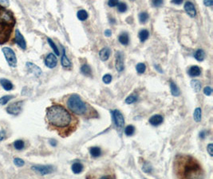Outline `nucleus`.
<instances>
[{
	"label": "nucleus",
	"mask_w": 213,
	"mask_h": 179,
	"mask_svg": "<svg viewBox=\"0 0 213 179\" xmlns=\"http://www.w3.org/2000/svg\"><path fill=\"white\" fill-rule=\"evenodd\" d=\"M191 86L192 88H193L196 92H198V91H200L201 89V84H200V81L198 80H193L191 81Z\"/></svg>",
	"instance_id": "nucleus-21"
},
{
	"label": "nucleus",
	"mask_w": 213,
	"mask_h": 179,
	"mask_svg": "<svg viewBox=\"0 0 213 179\" xmlns=\"http://www.w3.org/2000/svg\"><path fill=\"white\" fill-rule=\"evenodd\" d=\"M136 69H137V72L140 74H142L145 72L146 70V66L144 63H139L137 64V66H136Z\"/></svg>",
	"instance_id": "nucleus-32"
},
{
	"label": "nucleus",
	"mask_w": 213,
	"mask_h": 179,
	"mask_svg": "<svg viewBox=\"0 0 213 179\" xmlns=\"http://www.w3.org/2000/svg\"><path fill=\"white\" fill-rule=\"evenodd\" d=\"M31 169L42 175L49 174L53 171V167L52 166H32Z\"/></svg>",
	"instance_id": "nucleus-8"
},
{
	"label": "nucleus",
	"mask_w": 213,
	"mask_h": 179,
	"mask_svg": "<svg viewBox=\"0 0 213 179\" xmlns=\"http://www.w3.org/2000/svg\"><path fill=\"white\" fill-rule=\"evenodd\" d=\"M163 120H164V119H163V117L160 115H152V117L149 119L148 121L150 123V124L156 127V126L160 125L163 123Z\"/></svg>",
	"instance_id": "nucleus-13"
},
{
	"label": "nucleus",
	"mask_w": 213,
	"mask_h": 179,
	"mask_svg": "<svg viewBox=\"0 0 213 179\" xmlns=\"http://www.w3.org/2000/svg\"><path fill=\"white\" fill-rule=\"evenodd\" d=\"M61 65H62L63 67H65V68L69 67L71 65V63H70V61L68 59V57H66L65 52L64 50H63V55H62V57H61Z\"/></svg>",
	"instance_id": "nucleus-25"
},
{
	"label": "nucleus",
	"mask_w": 213,
	"mask_h": 179,
	"mask_svg": "<svg viewBox=\"0 0 213 179\" xmlns=\"http://www.w3.org/2000/svg\"><path fill=\"white\" fill-rule=\"evenodd\" d=\"M184 177H192L195 176L196 173L200 171V165L197 163V162L195 161L194 158H185V161L184 162Z\"/></svg>",
	"instance_id": "nucleus-4"
},
{
	"label": "nucleus",
	"mask_w": 213,
	"mask_h": 179,
	"mask_svg": "<svg viewBox=\"0 0 213 179\" xmlns=\"http://www.w3.org/2000/svg\"><path fill=\"white\" fill-rule=\"evenodd\" d=\"M212 92V89L211 87H205L204 88V93L206 95H211Z\"/></svg>",
	"instance_id": "nucleus-42"
},
{
	"label": "nucleus",
	"mask_w": 213,
	"mask_h": 179,
	"mask_svg": "<svg viewBox=\"0 0 213 179\" xmlns=\"http://www.w3.org/2000/svg\"><path fill=\"white\" fill-rule=\"evenodd\" d=\"M81 72L85 76H91V68L88 65H84L81 68Z\"/></svg>",
	"instance_id": "nucleus-26"
},
{
	"label": "nucleus",
	"mask_w": 213,
	"mask_h": 179,
	"mask_svg": "<svg viewBox=\"0 0 213 179\" xmlns=\"http://www.w3.org/2000/svg\"><path fill=\"white\" fill-rule=\"evenodd\" d=\"M15 42L19 45V47H21L23 50H26L27 48V43L23 38V34L20 33L19 30H16L15 31Z\"/></svg>",
	"instance_id": "nucleus-11"
},
{
	"label": "nucleus",
	"mask_w": 213,
	"mask_h": 179,
	"mask_svg": "<svg viewBox=\"0 0 213 179\" xmlns=\"http://www.w3.org/2000/svg\"><path fill=\"white\" fill-rule=\"evenodd\" d=\"M170 88H171V92L172 95L174 96H179L180 94V91L179 88L177 87V85L173 83L172 81L170 82Z\"/></svg>",
	"instance_id": "nucleus-20"
},
{
	"label": "nucleus",
	"mask_w": 213,
	"mask_h": 179,
	"mask_svg": "<svg viewBox=\"0 0 213 179\" xmlns=\"http://www.w3.org/2000/svg\"><path fill=\"white\" fill-rule=\"evenodd\" d=\"M22 107H23V101H19L10 104L7 108V111L9 114L17 115L21 112Z\"/></svg>",
	"instance_id": "nucleus-6"
},
{
	"label": "nucleus",
	"mask_w": 213,
	"mask_h": 179,
	"mask_svg": "<svg viewBox=\"0 0 213 179\" xmlns=\"http://www.w3.org/2000/svg\"><path fill=\"white\" fill-rule=\"evenodd\" d=\"M184 10L187 14L192 18H194L195 16L196 15V11L194 4L191 2H187L186 3L184 4Z\"/></svg>",
	"instance_id": "nucleus-12"
},
{
	"label": "nucleus",
	"mask_w": 213,
	"mask_h": 179,
	"mask_svg": "<svg viewBox=\"0 0 213 179\" xmlns=\"http://www.w3.org/2000/svg\"><path fill=\"white\" fill-rule=\"evenodd\" d=\"M45 64L49 69H53L54 67H56L57 64V59L56 56L53 55V54H48L45 59Z\"/></svg>",
	"instance_id": "nucleus-10"
},
{
	"label": "nucleus",
	"mask_w": 213,
	"mask_h": 179,
	"mask_svg": "<svg viewBox=\"0 0 213 179\" xmlns=\"http://www.w3.org/2000/svg\"><path fill=\"white\" fill-rule=\"evenodd\" d=\"M207 150H208V152L209 153V154L211 156H212L213 155V144L212 143H210V144L208 145V147H207Z\"/></svg>",
	"instance_id": "nucleus-44"
},
{
	"label": "nucleus",
	"mask_w": 213,
	"mask_h": 179,
	"mask_svg": "<svg viewBox=\"0 0 213 179\" xmlns=\"http://www.w3.org/2000/svg\"><path fill=\"white\" fill-rule=\"evenodd\" d=\"M201 73V70L198 67V66H192L189 70H188V75L191 77H194V76H198L200 75Z\"/></svg>",
	"instance_id": "nucleus-16"
},
{
	"label": "nucleus",
	"mask_w": 213,
	"mask_h": 179,
	"mask_svg": "<svg viewBox=\"0 0 213 179\" xmlns=\"http://www.w3.org/2000/svg\"><path fill=\"white\" fill-rule=\"evenodd\" d=\"M112 113H113V116H114V119L116 126L119 128H122L125 124V119H124V116L122 114V112L118 110H114L112 111Z\"/></svg>",
	"instance_id": "nucleus-7"
},
{
	"label": "nucleus",
	"mask_w": 213,
	"mask_h": 179,
	"mask_svg": "<svg viewBox=\"0 0 213 179\" xmlns=\"http://www.w3.org/2000/svg\"><path fill=\"white\" fill-rule=\"evenodd\" d=\"M116 69L118 72H122L125 66H124V61H123V54L122 52H117L116 53V64H115Z\"/></svg>",
	"instance_id": "nucleus-9"
},
{
	"label": "nucleus",
	"mask_w": 213,
	"mask_h": 179,
	"mask_svg": "<svg viewBox=\"0 0 213 179\" xmlns=\"http://www.w3.org/2000/svg\"><path fill=\"white\" fill-rule=\"evenodd\" d=\"M201 108L200 107H196V110L194 111L193 113V118H194L196 122H200L201 121Z\"/></svg>",
	"instance_id": "nucleus-23"
},
{
	"label": "nucleus",
	"mask_w": 213,
	"mask_h": 179,
	"mask_svg": "<svg viewBox=\"0 0 213 179\" xmlns=\"http://www.w3.org/2000/svg\"><path fill=\"white\" fill-rule=\"evenodd\" d=\"M47 41H48V42H49V46H50V47H51V48H52V49L53 50V51H54L55 54L58 56V55H59L60 54H59L58 49H57V47L56 46V45L54 44V42H53V41H52V40L50 39V38H48V39H47Z\"/></svg>",
	"instance_id": "nucleus-35"
},
{
	"label": "nucleus",
	"mask_w": 213,
	"mask_h": 179,
	"mask_svg": "<svg viewBox=\"0 0 213 179\" xmlns=\"http://www.w3.org/2000/svg\"><path fill=\"white\" fill-rule=\"evenodd\" d=\"M27 67L28 70L30 71L32 73H34L35 76H38L41 73H42V71H41V69L40 68H38L37 65H35L33 63H30V62H28L27 63Z\"/></svg>",
	"instance_id": "nucleus-15"
},
{
	"label": "nucleus",
	"mask_w": 213,
	"mask_h": 179,
	"mask_svg": "<svg viewBox=\"0 0 213 179\" xmlns=\"http://www.w3.org/2000/svg\"><path fill=\"white\" fill-rule=\"evenodd\" d=\"M14 147H15V148L16 150H23V149L24 148L25 143H24V142H23V140L19 139V140H16V141L14 143Z\"/></svg>",
	"instance_id": "nucleus-31"
},
{
	"label": "nucleus",
	"mask_w": 213,
	"mask_h": 179,
	"mask_svg": "<svg viewBox=\"0 0 213 179\" xmlns=\"http://www.w3.org/2000/svg\"><path fill=\"white\" fill-rule=\"evenodd\" d=\"M111 51L109 48L107 47H105L101 50V51L99 52V57H100V59L103 61H107L109 58H110V56Z\"/></svg>",
	"instance_id": "nucleus-14"
},
{
	"label": "nucleus",
	"mask_w": 213,
	"mask_h": 179,
	"mask_svg": "<svg viewBox=\"0 0 213 179\" xmlns=\"http://www.w3.org/2000/svg\"><path fill=\"white\" fill-rule=\"evenodd\" d=\"M0 83L2 84V86L3 87V88L7 91H10L13 88V84L9 80L7 79H1L0 80Z\"/></svg>",
	"instance_id": "nucleus-18"
},
{
	"label": "nucleus",
	"mask_w": 213,
	"mask_h": 179,
	"mask_svg": "<svg viewBox=\"0 0 213 179\" xmlns=\"http://www.w3.org/2000/svg\"><path fill=\"white\" fill-rule=\"evenodd\" d=\"M90 154L93 158H97L101 154V150L97 147H93L90 149Z\"/></svg>",
	"instance_id": "nucleus-27"
},
{
	"label": "nucleus",
	"mask_w": 213,
	"mask_h": 179,
	"mask_svg": "<svg viewBox=\"0 0 213 179\" xmlns=\"http://www.w3.org/2000/svg\"><path fill=\"white\" fill-rule=\"evenodd\" d=\"M13 97H14L13 95H4L3 97H1V98H0V105H5V104L7 103L9 100H11Z\"/></svg>",
	"instance_id": "nucleus-34"
},
{
	"label": "nucleus",
	"mask_w": 213,
	"mask_h": 179,
	"mask_svg": "<svg viewBox=\"0 0 213 179\" xmlns=\"http://www.w3.org/2000/svg\"><path fill=\"white\" fill-rule=\"evenodd\" d=\"M118 11L121 13H124L127 11V5L125 3H120L118 4Z\"/></svg>",
	"instance_id": "nucleus-36"
},
{
	"label": "nucleus",
	"mask_w": 213,
	"mask_h": 179,
	"mask_svg": "<svg viewBox=\"0 0 213 179\" xmlns=\"http://www.w3.org/2000/svg\"><path fill=\"white\" fill-rule=\"evenodd\" d=\"M138 99V97H137V95H131L130 96H128L127 98L126 99V103L127 104H131V103H135L136 101Z\"/></svg>",
	"instance_id": "nucleus-33"
},
{
	"label": "nucleus",
	"mask_w": 213,
	"mask_h": 179,
	"mask_svg": "<svg viewBox=\"0 0 213 179\" xmlns=\"http://www.w3.org/2000/svg\"><path fill=\"white\" fill-rule=\"evenodd\" d=\"M162 4H163V1L162 0H153V2H152V5L154 7H160Z\"/></svg>",
	"instance_id": "nucleus-43"
},
{
	"label": "nucleus",
	"mask_w": 213,
	"mask_h": 179,
	"mask_svg": "<svg viewBox=\"0 0 213 179\" xmlns=\"http://www.w3.org/2000/svg\"><path fill=\"white\" fill-rule=\"evenodd\" d=\"M204 4L206 7H212L213 5V0H204Z\"/></svg>",
	"instance_id": "nucleus-45"
},
{
	"label": "nucleus",
	"mask_w": 213,
	"mask_h": 179,
	"mask_svg": "<svg viewBox=\"0 0 213 179\" xmlns=\"http://www.w3.org/2000/svg\"><path fill=\"white\" fill-rule=\"evenodd\" d=\"M206 135H207V131H203L200 133V138L202 139H204L206 137Z\"/></svg>",
	"instance_id": "nucleus-46"
},
{
	"label": "nucleus",
	"mask_w": 213,
	"mask_h": 179,
	"mask_svg": "<svg viewBox=\"0 0 213 179\" xmlns=\"http://www.w3.org/2000/svg\"><path fill=\"white\" fill-rule=\"evenodd\" d=\"M105 35L106 37H110L111 35H112V31L110 30H106L105 31Z\"/></svg>",
	"instance_id": "nucleus-50"
},
{
	"label": "nucleus",
	"mask_w": 213,
	"mask_h": 179,
	"mask_svg": "<svg viewBox=\"0 0 213 179\" xmlns=\"http://www.w3.org/2000/svg\"><path fill=\"white\" fill-rule=\"evenodd\" d=\"M118 3H119V0H109L108 2V5L110 7H114L116 6H118Z\"/></svg>",
	"instance_id": "nucleus-40"
},
{
	"label": "nucleus",
	"mask_w": 213,
	"mask_h": 179,
	"mask_svg": "<svg viewBox=\"0 0 213 179\" xmlns=\"http://www.w3.org/2000/svg\"><path fill=\"white\" fill-rule=\"evenodd\" d=\"M134 132H135V127L133 125L127 126L126 127V129H125V134H126L127 136L133 135Z\"/></svg>",
	"instance_id": "nucleus-30"
},
{
	"label": "nucleus",
	"mask_w": 213,
	"mask_h": 179,
	"mask_svg": "<svg viewBox=\"0 0 213 179\" xmlns=\"http://www.w3.org/2000/svg\"><path fill=\"white\" fill-rule=\"evenodd\" d=\"M102 80L105 84H110L111 81H112V76H111L110 74H105V75L103 76Z\"/></svg>",
	"instance_id": "nucleus-37"
},
{
	"label": "nucleus",
	"mask_w": 213,
	"mask_h": 179,
	"mask_svg": "<svg viewBox=\"0 0 213 179\" xmlns=\"http://www.w3.org/2000/svg\"><path fill=\"white\" fill-rule=\"evenodd\" d=\"M143 170L145 172V173H149V172H151L152 170V166H151V165L148 163V162H145L144 164V166H143Z\"/></svg>",
	"instance_id": "nucleus-38"
},
{
	"label": "nucleus",
	"mask_w": 213,
	"mask_h": 179,
	"mask_svg": "<svg viewBox=\"0 0 213 179\" xmlns=\"http://www.w3.org/2000/svg\"><path fill=\"white\" fill-rule=\"evenodd\" d=\"M49 143H50V145H51L52 147H56V146H57V141H56L55 139H51V140H49Z\"/></svg>",
	"instance_id": "nucleus-48"
},
{
	"label": "nucleus",
	"mask_w": 213,
	"mask_h": 179,
	"mask_svg": "<svg viewBox=\"0 0 213 179\" xmlns=\"http://www.w3.org/2000/svg\"><path fill=\"white\" fill-rule=\"evenodd\" d=\"M3 52L6 60L8 62L10 66L15 67L17 65V58L15 52L9 47H4L3 48Z\"/></svg>",
	"instance_id": "nucleus-5"
},
{
	"label": "nucleus",
	"mask_w": 213,
	"mask_h": 179,
	"mask_svg": "<svg viewBox=\"0 0 213 179\" xmlns=\"http://www.w3.org/2000/svg\"><path fill=\"white\" fill-rule=\"evenodd\" d=\"M77 19H79L80 21H85V20H86L88 18L87 11H85V10H81L79 11H77Z\"/></svg>",
	"instance_id": "nucleus-28"
},
{
	"label": "nucleus",
	"mask_w": 213,
	"mask_h": 179,
	"mask_svg": "<svg viewBox=\"0 0 213 179\" xmlns=\"http://www.w3.org/2000/svg\"><path fill=\"white\" fill-rule=\"evenodd\" d=\"M172 3L176 5H180L183 3V0H172Z\"/></svg>",
	"instance_id": "nucleus-49"
},
{
	"label": "nucleus",
	"mask_w": 213,
	"mask_h": 179,
	"mask_svg": "<svg viewBox=\"0 0 213 179\" xmlns=\"http://www.w3.org/2000/svg\"><path fill=\"white\" fill-rule=\"evenodd\" d=\"M148 14L147 12H141V14L139 15V21L141 23H147L148 19Z\"/></svg>",
	"instance_id": "nucleus-29"
},
{
	"label": "nucleus",
	"mask_w": 213,
	"mask_h": 179,
	"mask_svg": "<svg viewBox=\"0 0 213 179\" xmlns=\"http://www.w3.org/2000/svg\"><path fill=\"white\" fill-rule=\"evenodd\" d=\"M14 24L11 15L0 7V43L7 41Z\"/></svg>",
	"instance_id": "nucleus-2"
},
{
	"label": "nucleus",
	"mask_w": 213,
	"mask_h": 179,
	"mask_svg": "<svg viewBox=\"0 0 213 179\" xmlns=\"http://www.w3.org/2000/svg\"><path fill=\"white\" fill-rule=\"evenodd\" d=\"M195 58L199 61H202L204 59V57H205V53L203 50H198L196 51V53L194 54Z\"/></svg>",
	"instance_id": "nucleus-22"
},
{
	"label": "nucleus",
	"mask_w": 213,
	"mask_h": 179,
	"mask_svg": "<svg viewBox=\"0 0 213 179\" xmlns=\"http://www.w3.org/2000/svg\"><path fill=\"white\" fill-rule=\"evenodd\" d=\"M72 171L74 173V174H80L81 172L83 170V166L82 164L79 163V162H75L72 165Z\"/></svg>",
	"instance_id": "nucleus-19"
},
{
	"label": "nucleus",
	"mask_w": 213,
	"mask_h": 179,
	"mask_svg": "<svg viewBox=\"0 0 213 179\" xmlns=\"http://www.w3.org/2000/svg\"><path fill=\"white\" fill-rule=\"evenodd\" d=\"M118 40L121 44L124 45V46H126L129 44V42H130V37H129V34L127 33H122V34H120V36L118 37Z\"/></svg>",
	"instance_id": "nucleus-17"
},
{
	"label": "nucleus",
	"mask_w": 213,
	"mask_h": 179,
	"mask_svg": "<svg viewBox=\"0 0 213 179\" xmlns=\"http://www.w3.org/2000/svg\"><path fill=\"white\" fill-rule=\"evenodd\" d=\"M14 163L17 166H24V161L23 159H21V158H15V160H14Z\"/></svg>",
	"instance_id": "nucleus-39"
},
{
	"label": "nucleus",
	"mask_w": 213,
	"mask_h": 179,
	"mask_svg": "<svg viewBox=\"0 0 213 179\" xmlns=\"http://www.w3.org/2000/svg\"><path fill=\"white\" fill-rule=\"evenodd\" d=\"M149 37V32L147 30H142L140 31L139 33V38L141 40V42H145Z\"/></svg>",
	"instance_id": "nucleus-24"
},
{
	"label": "nucleus",
	"mask_w": 213,
	"mask_h": 179,
	"mask_svg": "<svg viewBox=\"0 0 213 179\" xmlns=\"http://www.w3.org/2000/svg\"><path fill=\"white\" fill-rule=\"evenodd\" d=\"M46 116L49 122L57 127H65L71 122V115L65 108L59 105H53L48 108Z\"/></svg>",
	"instance_id": "nucleus-1"
},
{
	"label": "nucleus",
	"mask_w": 213,
	"mask_h": 179,
	"mask_svg": "<svg viewBox=\"0 0 213 179\" xmlns=\"http://www.w3.org/2000/svg\"><path fill=\"white\" fill-rule=\"evenodd\" d=\"M9 5H10L9 0H0V7H8Z\"/></svg>",
	"instance_id": "nucleus-41"
},
{
	"label": "nucleus",
	"mask_w": 213,
	"mask_h": 179,
	"mask_svg": "<svg viewBox=\"0 0 213 179\" xmlns=\"http://www.w3.org/2000/svg\"><path fill=\"white\" fill-rule=\"evenodd\" d=\"M67 106L69 110L77 115H84L86 112V105L81 100L79 95L73 94L69 96L67 100Z\"/></svg>",
	"instance_id": "nucleus-3"
},
{
	"label": "nucleus",
	"mask_w": 213,
	"mask_h": 179,
	"mask_svg": "<svg viewBox=\"0 0 213 179\" xmlns=\"http://www.w3.org/2000/svg\"><path fill=\"white\" fill-rule=\"evenodd\" d=\"M5 135H6V134H5V131H0V141H2V140L4 138H5Z\"/></svg>",
	"instance_id": "nucleus-47"
}]
</instances>
